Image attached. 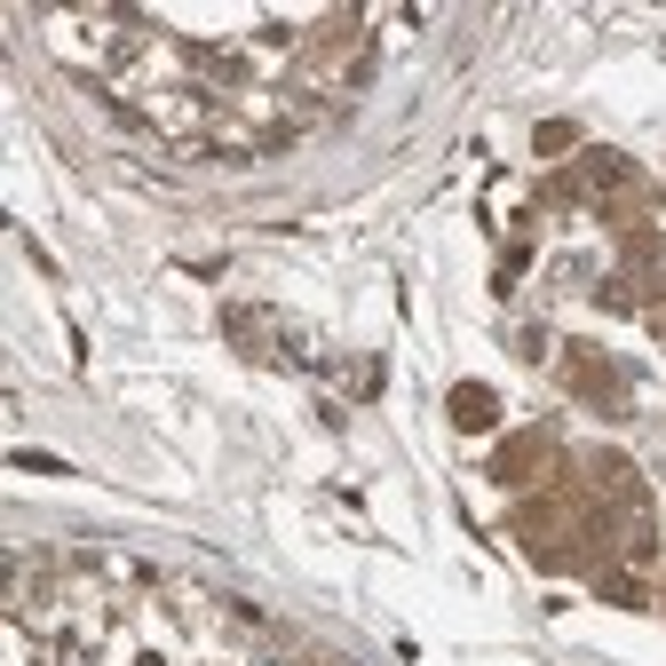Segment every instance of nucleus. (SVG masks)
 <instances>
[{"label":"nucleus","instance_id":"f257e3e1","mask_svg":"<svg viewBox=\"0 0 666 666\" xmlns=\"http://www.w3.org/2000/svg\"><path fill=\"white\" fill-rule=\"evenodd\" d=\"M452 413H460V428H492V397L484 389H452Z\"/></svg>","mask_w":666,"mask_h":666}]
</instances>
